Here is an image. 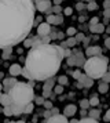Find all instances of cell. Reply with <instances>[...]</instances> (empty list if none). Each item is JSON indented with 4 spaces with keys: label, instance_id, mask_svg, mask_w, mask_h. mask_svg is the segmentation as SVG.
<instances>
[{
    "label": "cell",
    "instance_id": "6da1fadb",
    "mask_svg": "<svg viewBox=\"0 0 110 123\" xmlns=\"http://www.w3.org/2000/svg\"><path fill=\"white\" fill-rule=\"evenodd\" d=\"M36 18L30 0H0V49H12L28 37Z\"/></svg>",
    "mask_w": 110,
    "mask_h": 123
},
{
    "label": "cell",
    "instance_id": "7a4b0ae2",
    "mask_svg": "<svg viewBox=\"0 0 110 123\" xmlns=\"http://www.w3.org/2000/svg\"><path fill=\"white\" fill-rule=\"evenodd\" d=\"M63 60V49L55 44H36L30 47L25 60V69L30 80L45 82L55 76Z\"/></svg>",
    "mask_w": 110,
    "mask_h": 123
},
{
    "label": "cell",
    "instance_id": "3957f363",
    "mask_svg": "<svg viewBox=\"0 0 110 123\" xmlns=\"http://www.w3.org/2000/svg\"><path fill=\"white\" fill-rule=\"evenodd\" d=\"M7 94L10 95L12 105H18V106H22V108L26 106L28 104L33 102L34 97H36L32 86L28 83H22V82H16L7 91Z\"/></svg>",
    "mask_w": 110,
    "mask_h": 123
},
{
    "label": "cell",
    "instance_id": "277c9868",
    "mask_svg": "<svg viewBox=\"0 0 110 123\" xmlns=\"http://www.w3.org/2000/svg\"><path fill=\"white\" fill-rule=\"evenodd\" d=\"M84 71L85 75L88 78H91L92 80L95 79H102L104 73H107V58L106 57H92V58H88L87 61L84 62Z\"/></svg>",
    "mask_w": 110,
    "mask_h": 123
},
{
    "label": "cell",
    "instance_id": "5b68a950",
    "mask_svg": "<svg viewBox=\"0 0 110 123\" xmlns=\"http://www.w3.org/2000/svg\"><path fill=\"white\" fill-rule=\"evenodd\" d=\"M84 58H82V54L80 51H77V54H72L69 58H67V65L70 67H78V65H84Z\"/></svg>",
    "mask_w": 110,
    "mask_h": 123
},
{
    "label": "cell",
    "instance_id": "8992f818",
    "mask_svg": "<svg viewBox=\"0 0 110 123\" xmlns=\"http://www.w3.org/2000/svg\"><path fill=\"white\" fill-rule=\"evenodd\" d=\"M33 4H34V8L40 12H47L51 8V1L50 0H37V1H33Z\"/></svg>",
    "mask_w": 110,
    "mask_h": 123
},
{
    "label": "cell",
    "instance_id": "52a82bcc",
    "mask_svg": "<svg viewBox=\"0 0 110 123\" xmlns=\"http://www.w3.org/2000/svg\"><path fill=\"white\" fill-rule=\"evenodd\" d=\"M77 80H78V87H80V89H81V87H88V89H89L91 86H94V80L91 78H88L85 73H81Z\"/></svg>",
    "mask_w": 110,
    "mask_h": 123
},
{
    "label": "cell",
    "instance_id": "ba28073f",
    "mask_svg": "<svg viewBox=\"0 0 110 123\" xmlns=\"http://www.w3.org/2000/svg\"><path fill=\"white\" fill-rule=\"evenodd\" d=\"M50 32H51V26H50L47 22H41L37 25V36L40 37H45L48 36Z\"/></svg>",
    "mask_w": 110,
    "mask_h": 123
},
{
    "label": "cell",
    "instance_id": "9c48e42d",
    "mask_svg": "<svg viewBox=\"0 0 110 123\" xmlns=\"http://www.w3.org/2000/svg\"><path fill=\"white\" fill-rule=\"evenodd\" d=\"M63 22V15H55V14H50L48 17H47V24H48L50 26L51 25H60V24Z\"/></svg>",
    "mask_w": 110,
    "mask_h": 123
},
{
    "label": "cell",
    "instance_id": "30bf717a",
    "mask_svg": "<svg viewBox=\"0 0 110 123\" xmlns=\"http://www.w3.org/2000/svg\"><path fill=\"white\" fill-rule=\"evenodd\" d=\"M102 53V49L99 46H92V47H87L85 54L88 55V58H92V57H99Z\"/></svg>",
    "mask_w": 110,
    "mask_h": 123
},
{
    "label": "cell",
    "instance_id": "8fae6325",
    "mask_svg": "<svg viewBox=\"0 0 110 123\" xmlns=\"http://www.w3.org/2000/svg\"><path fill=\"white\" fill-rule=\"evenodd\" d=\"M47 123H69V120L66 119V116L58 113V115H52L50 119H47Z\"/></svg>",
    "mask_w": 110,
    "mask_h": 123
},
{
    "label": "cell",
    "instance_id": "7c38bea8",
    "mask_svg": "<svg viewBox=\"0 0 110 123\" xmlns=\"http://www.w3.org/2000/svg\"><path fill=\"white\" fill-rule=\"evenodd\" d=\"M8 72H10L11 78H16V76H19L22 73V67L19 64H12L10 67V69H8Z\"/></svg>",
    "mask_w": 110,
    "mask_h": 123
},
{
    "label": "cell",
    "instance_id": "4fadbf2b",
    "mask_svg": "<svg viewBox=\"0 0 110 123\" xmlns=\"http://www.w3.org/2000/svg\"><path fill=\"white\" fill-rule=\"evenodd\" d=\"M76 112H77V106L73 105V104H70V105H67L65 109H63V116L70 117V116H73Z\"/></svg>",
    "mask_w": 110,
    "mask_h": 123
},
{
    "label": "cell",
    "instance_id": "5bb4252c",
    "mask_svg": "<svg viewBox=\"0 0 110 123\" xmlns=\"http://www.w3.org/2000/svg\"><path fill=\"white\" fill-rule=\"evenodd\" d=\"M89 29H91V32L92 33H103L104 32V25L103 24H96V25H92V26H89Z\"/></svg>",
    "mask_w": 110,
    "mask_h": 123
},
{
    "label": "cell",
    "instance_id": "9a60e30c",
    "mask_svg": "<svg viewBox=\"0 0 110 123\" xmlns=\"http://www.w3.org/2000/svg\"><path fill=\"white\" fill-rule=\"evenodd\" d=\"M54 86H55V80H54V78L47 79V80L44 82V87H43V90H45V91H51V90L54 89Z\"/></svg>",
    "mask_w": 110,
    "mask_h": 123
},
{
    "label": "cell",
    "instance_id": "2e32d148",
    "mask_svg": "<svg viewBox=\"0 0 110 123\" xmlns=\"http://www.w3.org/2000/svg\"><path fill=\"white\" fill-rule=\"evenodd\" d=\"M0 104L3 106H10L12 102H11V98H10V95L7 94V93H3L1 94V100H0Z\"/></svg>",
    "mask_w": 110,
    "mask_h": 123
},
{
    "label": "cell",
    "instance_id": "e0dca14e",
    "mask_svg": "<svg viewBox=\"0 0 110 123\" xmlns=\"http://www.w3.org/2000/svg\"><path fill=\"white\" fill-rule=\"evenodd\" d=\"M15 83H16L15 78H10V79H4V82H3L1 84H3V87H6V89H7V91H8V90H10Z\"/></svg>",
    "mask_w": 110,
    "mask_h": 123
},
{
    "label": "cell",
    "instance_id": "ac0fdd59",
    "mask_svg": "<svg viewBox=\"0 0 110 123\" xmlns=\"http://www.w3.org/2000/svg\"><path fill=\"white\" fill-rule=\"evenodd\" d=\"M11 112H12V115L18 116V115L23 113V108H22V106H18V105H12V104H11Z\"/></svg>",
    "mask_w": 110,
    "mask_h": 123
},
{
    "label": "cell",
    "instance_id": "d6986e66",
    "mask_svg": "<svg viewBox=\"0 0 110 123\" xmlns=\"http://www.w3.org/2000/svg\"><path fill=\"white\" fill-rule=\"evenodd\" d=\"M98 90H99V93H102V94H104V93H107L109 91V84L107 83H99V86H98Z\"/></svg>",
    "mask_w": 110,
    "mask_h": 123
},
{
    "label": "cell",
    "instance_id": "ffe728a7",
    "mask_svg": "<svg viewBox=\"0 0 110 123\" xmlns=\"http://www.w3.org/2000/svg\"><path fill=\"white\" fill-rule=\"evenodd\" d=\"M99 116H100V109H92V111H89V117L91 119H99Z\"/></svg>",
    "mask_w": 110,
    "mask_h": 123
},
{
    "label": "cell",
    "instance_id": "44dd1931",
    "mask_svg": "<svg viewBox=\"0 0 110 123\" xmlns=\"http://www.w3.org/2000/svg\"><path fill=\"white\" fill-rule=\"evenodd\" d=\"M65 44H66V47H67V49H70V47H73V46L77 44V42H76V39H74V37H69V39L65 42Z\"/></svg>",
    "mask_w": 110,
    "mask_h": 123
},
{
    "label": "cell",
    "instance_id": "7402d4cb",
    "mask_svg": "<svg viewBox=\"0 0 110 123\" xmlns=\"http://www.w3.org/2000/svg\"><path fill=\"white\" fill-rule=\"evenodd\" d=\"M33 109H34V105H33V102H30V104H28L26 106H23V113H32Z\"/></svg>",
    "mask_w": 110,
    "mask_h": 123
},
{
    "label": "cell",
    "instance_id": "603a6c76",
    "mask_svg": "<svg viewBox=\"0 0 110 123\" xmlns=\"http://www.w3.org/2000/svg\"><path fill=\"white\" fill-rule=\"evenodd\" d=\"M58 82H59V86H65V84H67L69 83V79H67V76H59L58 78Z\"/></svg>",
    "mask_w": 110,
    "mask_h": 123
},
{
    "label": "cell",
    "instance_id": "cb8c5ba5",
    "mask_svg": "<svg viewBox=\"0 0 110 123\" xmlns=\"http://www.w3.org/2000/svg\"><path fill=\"white\" fill-rule=\"evenodd\" d=\"M78 123H99L98 120H95V119H91V117H82L78 120Z\"/></svg>",
    "mask_w": 110,
    "mask_h": 123
},
{
    "label": "cell",
    "instance_id": "d4e9b609",
    "mask_svg": "<svg viewBox=\"0 0 110 123\" xmlns=\"http://www.w3.org/2000/svg\"><path fill=\"white\" fill-rule=\"evenodd\" d=\"M66 33L69 35V37H74V35L77 33V29H76V28H73V26H70V28H67Z\"/></svg>",
    "mask_w": 110,
    "mask_h": 123
},
{
    "label": "cell",
    "instance_id": "484cf974",
    "mask_svg": "<svg viewBox=\"0 0 110 123\" xmlns=\"http://www.w3.org/2000/svg\"><path fill=\"white\" fill-rule=\"evenodd\" d=\"M89 105L98 106V105H99V98H98V97H92V98L89 100Z\"/></svg>",
    "mask_w": 110,
    "mask_h": 123
},
{
    "label": "cell",
    "instance_id": "4316f807",
    "mask_svg": "<svg viewBox=\"0 0 110 123\" xmlns=\"http://www.w3.org/2000/svg\"><path fill=\"white\" fill-rule=\"evenodd\" d=\"M80 106H81L84 111H85V109H88V106H89V101H88V100H81V102H80Z\"/></svg>",
    "mask_w": 110,
    "mask_h": 123
},
{
    "label": "cell",
    "instance_id": "83f0119b",
    "mask_svg": "<svg viewBox=\"0 0 110 123\" xmlns=\"http://www.w3.org/2000/svg\"><path fill=\"white\" fill-rule=\"evenodd\" d=\"M63 93V86H54V94H62Z\"/></svg>",
    "mask_w": 110,
    "mask_h": 123
},
{
    "label": "cell",
    "instance_id": "f1b7e54d",
    "mask_svg": "<svg viewBox=\"0 0 110 123\" xmlns=\"http://www.w3.org/2000/svg\"><path fill=\"white\" fill-rule=\"evenodd\" d=\"M3 113H4L6 116H11V115H12V112H11V105L4 106V108H3Z\"/></svg>",
    "mask_w": 110,
    "mask_h": 123
},
{
    "label": "cell",
    "instance_id": "f546056e",
    "mask_svg": "<svg viewBox=\"0 0 110 123\" xmlns=\"http://www.w3.org/2000/svg\"><path fill=\"white\" fill-rule=\"evenodd\" d=\"M43 105H44V108H45L47 111H51V109H52V102H51V101H44Z\"/></svg>",
    "mask_w": 110,
    "mask_h": 123
},
{
    "label": "cell",
    "instance_id": "4dcf8cb0",
    "mask_svg": "<svg viewBox=\"0 0 110 123\" xmlns=\"http://www.w3.org/2000/svg\"><path fill=\"white\" fill-rule=\"evenodd\" d=\"M96 24H99V18L98 17H92V18H91V21H89V26L96 25Z\"/></svg>",
    "mask_w": 110,
    "mask_h": 123
},
{
    "label": "cell",
    "instance_id": "1f68e13d",
    "mask_svg": "<svg viewBox=\"0 0 110 123\" xmlns=\"http://www.w3.org/2000/svg\"><path fill=\"white\" fill-rule=\"evenodd\" d=\"M70 55H72V50H70V49H67V47H66V49H63V57L69 58Z\"/></svg>",
    "mask_w": 110,
    "mask_h": 123
},
{
    "label": "cell",
    "instance_id": "d6a6232c",
    "mask_svg": "<svg viewBox=\"0 0 110 123\" xmlns=\"http://www.w3.org/2000/svg\"><path fill=\"white\" fill-rule=\"evenodd\" d=\"M34 101H36V104H37V105H43V102L45 100H44L43 97H34Z\"/></svg>",
    "mask_w": 110,
    "mask_h": 123
},
{
    "label": "cell",
    "instance_id": "836d02e7",
    "mask_svg": "<svg viewBox=\"0 0 110 123\" xmlns=\"http://www.w3.org/2000/svg\"><path fill=\"white\" fill-rule=\"evenodd\" d=\"M63 14H65V15H72V14H73V8H72V7H66L65 10H63Z\"/></svg>",
    "mask_w": 110,
    "mask_h": 123
},
{
    "label": "cell",
    "instance_id": "e575fe53",
    "mask_svg": "<svg viewBox=\"0 0 110 123\" xmlns=\"http://www.w3.org/2000/svg\"><path fill=\"white\" fill-rule=\"evenodd\" d=\"M95 8H96V3H95V1H89V3H88V10L92 11Z\"/></svg>",
    "mask_w": 110,
    "mask_h": 123
},
{
    "label": "cell",
    "instance_id": "d590c367",
    "mask_svg": "<svg viewBox=\"0 0 110 123\" xmlns=\"http://www.w3.org/2000/svg\"><path fill=\"white\" fill-rule=\"evenodd\" d=\"M102 79H103V83H107V84L110 83V75H109V73H104Z\"/></svg>",
    "mask_w": 110,
    "mask_h": 123
},
{
    "label": "cell",
    "instance_id": "8d00e7d4",
    "mask_svg": "<svg viewBox=\"0 0 110 123\" xmlns=\"http://www.w3.org/2000/svg\"><path fill=\"white\" fill-rule=\"evenodd\" d=\"M74 39H76V42H81V40H84V39H85V36H84L82 33H77Z\"/></svg>",
    "mask_w": 110,
    "mask_h": 123
},
{
    "label": "cell",
    "instance_id": "74e56055",
    "mask_svg": "<svg viewBox=\"0 0 110 123\" xmlns=\"http://www.w3.org/2000/svg\"><path fill=\"white\" fill-rule=\"evenodd\" d=\"M72 75H73V78H74V79L77 80V79H78V76L81 75V72H80V71H74V72L72 73Z\"/></svg>",
    "mask_w": 110,
    "mask_h": 123
},
{
    "label": "cell",
    "instance_id": "f35d334b",
    "mask_svg": "<svg viewBox=\"0 0 110 123\" xmlns=\"http://www.w3.org/2000/svg\"><path fill=\"white\" fill-rule=\"evenodd\" d=\"M48 37L51 40L52 39H56V33H55V32H52V31H51V32H50V35H48Z\"/></svg>",
    "mask_w": 110,
    "mask_h": 123
},
{
    "label": "cell",
    "instance_id": "ab89813d",
    "mask_svg": "<svg viewBox=\"0 0 110 123\" xmlns=\"http://www.w3.org/2000/svg\"><path fill=\"white\" fill-rule=\"evenodd\" d=\"M8 50H11V49H6V53L3 54V58H4V60H7V58L10 57V53H8Z\"/></svg>",
    "mask_w": 110,
    "mask_h": 123
},
{
    "label": "cell",
    "instance_id": "60d3db41",
    "mask_svg": "<svg viewBox=\"0 0 110 123\" xmlns=\"http://www.w3.org/2000/svg\"><path fill=\"white\" fill-rule=\"evenodd\" d=\"M104 120H106V122H110V109L106 112V115H104Z\"/></svg>",
    "mask_w": 110,
    "mask_h": 123
},
{
    "label": "cell",
    "instance_id": "b9f144b4",
    "mask_svg": "<svg viewBox=\"0 0 110 123\" xmlns=\"http://www.w3.org/2000/svg\"><path fill=\"white\" fill-rule=\"evenodd\" d=\"M51 116H52V115H51V112H50V111H45V112H44V117H45V119H50Z\"/></svg>",
    "mask_w": 110,
    "mask_h": 123
},
{
    "label": "cell",
    "instance_id": "7bdbcfd3",
    "mask_svg": "<svg viewBox=\"0 0 110 123\" xmlns=\"http://www.w3.org/2000/svg\"><path fill=\"white\" fill-rule=\"evenodd\" d=\"M103 15H104L106 18H110V8H107V10H104Z\"/></svg>",
    "mask_w": 110,
    "mask_h": 123
},
{
    "label": "cell",
    "instance_id": "ee69618b",
    "mask_svg": "<svg viewBox=\"0 0 110 123\" xmlns=\"http://www.w3.org/2000/svg\"><path fill=\"white\" fill-rule=\"evenodd\" d=\"M104 46H106L107 49H110V37H107V39L104 40Z\"/></svg>",
    "mask_w": 110,
    "mask_h": 123
},
{
    "label": "cell",
    "instance_id": "f6af8a7d",
    "mask_svg": "<svg viewBox=\"0 0 110 123\" xmlns=\"http://www.w3.org/2000/svg\"><path fill=\"white\" fill-rule=\"evenodd\" d=\"M58 113H59V112H58L56 108H52V109H51V115H58Z\"/></svg>",
    "mask_w": 110,
    "mask_h": 123
},
{
    "label": "cell",
    "instance_id": "bcb514c9",
    "mask_svg": "<svg viewBox=\"0 0 110 123\" xmlns=\"http://www.w3.org/2000/svg\"><path fill=\"white\" fill-rule=\"evenodd\" d=\"M103 6H104V10L110 8V1H104V3H103Z\"/></svg>",
    "mask_w": 110,
    "mask_h": 123
},
{
    "label": "cell",
    "instance_id": "7dc6e473",
    "mask_svg": "<svg viewBox=\"0 0 110 123\" xmlns=\"http://www.w3.org/2000/svg\"><path fill=\"white\" fill-rule=\"evenodd\" d=\"M77 7H78L77 10H81V8H82V3H78V4H77Z\"/></svg>",
    "mask_w": 110,
    "mask_h": 123
},
{
    "label": "cell",
    "instance_id": "c3c4849f",
    "mask_svg": "<svg viewBox=\"0 0 110 123\" xmlns=\"http://www.w3.org/2000/svg\"><path fill=\"white\" fill-rule=\"evenodd\" d=\"M69 123H78V120H77V119H72Z\"/></svg>",
    "mask_w": 110,
    "mask_h": 123
},
{
    "label": "cell",
    "instance_id": "681fc988",
    "mask_svg": "<svg viewBox=\"0 0 110 123\" xmlns=\"http://www.w3.org/2000/svg\"><path fill=\"white\" fill-rule=\"evenodd\" d=\"M1 90H3V84L0 83V93H1Z\"/></svg>",
    "mask_w": 110,
    "mask_h": 123
},
{
    "label": "cell",
    "instance_id": "f907efd6",
    "mask_svg": "<svg viewBox=\"0 0 110 123\" xmlns=\"http://www.w3.org/2000/svg\"><path fill=\"white\" fill-rule=\"evenodd\" d=\"M15 123H25V120H18V122H15Z\"/></svg>",
    "mask_w": 110,
    "mask_h": 123
},
{
    "label": "cell",
    "instance_id": "816d5d0a",
    "mask_svg": "<svg viewBox=\"0 0 110 123\" xmlns=\"http://www.w3.org/2000/svg\"><path fill=\"white\" fill-rule=\"evenodd\" d=\"M107 73H109V75H110V68H107Z\"/></svg>",
    "mask_w": 110,
    "mask_h": 123
},
{
    "label": "cell",
    "instance_id": "f5cc1de1",
    "mask_svg": "<svg viewBox=\"0 0 110 123\" xmlns=\"http://www.w3.org/2000/svg\"><path fill=\"white\" fill-rule=\"evenodd\" d=\"M1 94H3V93H0V100H1Z\"/></svg>",
    "mask_w": 110,
    "mask_h": 123
},
{
    "label": "cell",
    "instance_id": "db71d44e",
    "mask_svg": "<svg viewBox=\"0 0 110 123\" xmlns=\"http://www.w3.org/2000/svg\"><path fill=\"white\" fill-rule=\"evenodd\" d=\"M8 123H15V122H8Z\"/></svg>",
    "mask_w": 110,
    "mask_h": 123
}]
</instances>
